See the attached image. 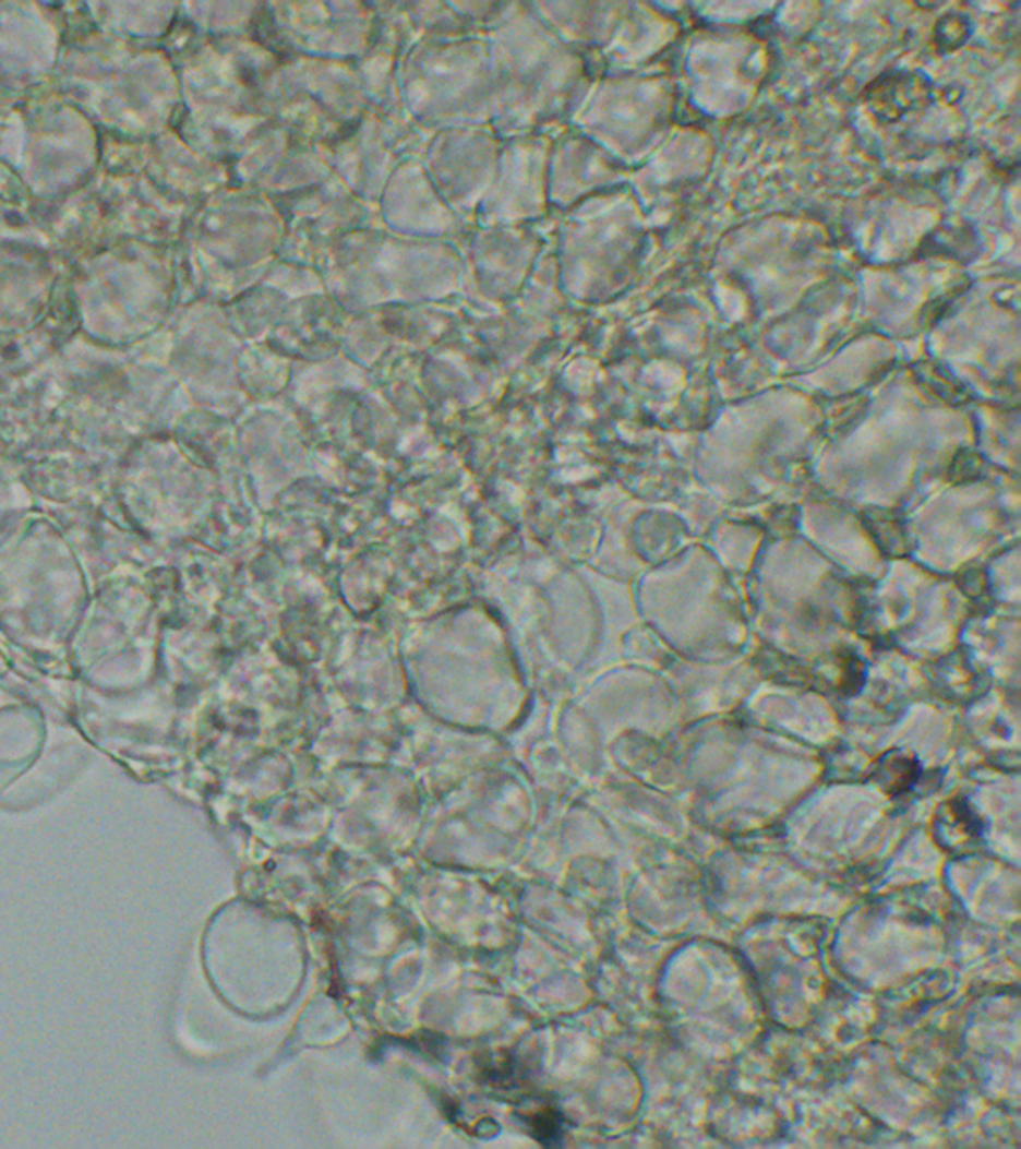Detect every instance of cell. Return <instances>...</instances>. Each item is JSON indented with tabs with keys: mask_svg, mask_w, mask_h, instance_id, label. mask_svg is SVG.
I'll list each match as a JSON object with an SVG mask.
<instances>
[{
	"mask_svg": "<svg viewBox=\"0 0 1021 1149\" xmlns=\"http://www.w3.org/2000/svg\"><path fill=\"white\" fill-rule=\"evenodd\" d=\"M938 821H940L938 835H940V842H944L946 848L968 847V845L975 842L984 833V825L980 823V818L970 809V804L958 801V799L948 802L941 809Z\"/></svg>",
	"mask_w": 1021,
	"mask_h": 1149,
	"instance_id": "cell-1",
	"label": "cell"
},
{
	"mask_svg": "<svg viewBox=\"0 0 1021 1149\" xmlns=\"http://www.w3.org/2000/svg\"><path fill=\"white\" fill-rule=\"evenodd\" d=\"M920 775H922V768L914 758L888 755L884 756L882 763L878 766L876 778L890 794H902L914 787Z\"/></svg>",
	"mask_w": 1021,
	"mask_h": 1149,
	"instance_id": "cell-2",
	"label": "cell"
},
{
	"mask_svg": "<svg viewBox=\"0 0 1021 1149\" xmlns=\"http://www.w3.org/2000/svg\"><path fill=\"white\" fill-rule=\"evenodd\" d=\"M874 519L868 522L870 525V531L876 537V541L882 546L884 551L888 553H900L904 549V529L902 525L896 522L893 515L882 513V511H872L870 513Z\"/></svg>",
	"mask_w": 1021,
	"mask_h": 1149,
	"instance_id": "cell-3",
	"label": "cell"
}]
</instances>
